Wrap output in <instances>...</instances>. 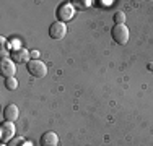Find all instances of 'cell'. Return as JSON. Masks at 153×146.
<instances>
[{
    "label": "cell",
    "mask_w": 153,
    "mask_h": 146,
    "mask_svg": "<svg viewBox=\"0 0 153 146\" xmlns=\"http://www.w3.org/2000/svg\"><path fill=\"white\" fill-rule=\"evenodd\" d=\"M74 3H75L74 7H76V8H80V10H86L90 5H91L90 0H76V2H74Z\"/></svg>",
    "instance_id": "cell-11"
},
{
    "label": "cell",
    "mask_w": 153,
    "mask_h": 146,
    "mask_svg": "<svg viewBox=\"0 0 153 146\" xmlns=\"http://www.w3.org/2000/svg\"><path fill=\"white\" fill-rule=\"evenodd\" d=\"M20 115V109H18L16 104H8L5 109H3V119L5 122H15Z\"/></svg>",
    "instance_id": "cell-9"
},
{
    "label": "cell",
    "mask_w": 153,
    "mask_h": 146,
    "mask_svg": "<svg viewBox=\"0 0 153 146\" xmlns=\"http://www.w3.org/2000/svg\"><path fill=\"white\" fill-rule=\"evenodd\" d=\"M75 15V7L72 3H62V5L57 8V18L59 21L65 23V21H70Z\"/></svg>",
    "instance_id": "cell-3"
},
{
    "label": "cell",
    "mask_w": 153,
    "mask_h": 146,
    "mask_svg": "<svg viewBox=\"0 0 153 146\" xmlns=\"http://www.w3.org/2000/svg\"><path fill=\"white\" fill-rule=\"evenodd\" d=\"M31 58V52H28L26 49H16L12 52V60L15 63H28Z\"/></svg>",
    "instance_id": "cell-7"
},
{
    "label": "cell",
    "mask_w": 153,
    "mask_h": 146,
    "mask_svg": "<svg viewBox=\"0 0 153 146\" xmlns=\"http://www.w3.org/2000/svg\"><path fill=\"white\" fill-rule=\"evenodd\" d=\"M38 57H39V52H38V50H33V52H31V58H33V60H38Z\"/></svg>",
    "instance_id": "cell-14"
},
{
    "label": "cell",
    "mask_w": 153,
    "mask_h": 146,
    "mask_svg": "<svg viewBox=\"0 0 153 146\" xmlns=\"http://www.w3.org/2000/svg\"><path fill=\"white\" fill-rule=\"evenodd\" d=\"M65 34H67V26H65V23H62V21H54V23L51 24V28H49V36H51L52 39L60 41V39L65 38Z\"/></svg>",
    "instance_id": "cell-4"
},
{
    "label": "cell",
    "mask_w": 153,
    "mask_h": 146,
    "mask_svg": "<svg viewBox=\"0 0 153 146\" xmlns=\"http://www.w3.org/2000/svg\"><path fill=\"white\" fill-rule=\"evenodd\" d=\"M15 125H13V122H3L2 127H0V140L3 141V143H7V141H12L13 138H15Z\"/></svg>",
    "instance_id": "cell-5"
},
{
    "label": "cell",
    "mask_w": 153,
    "mask_h": 146,
    "mask_svg": "<svg viewBox=\"0 0 153 146\" xmlns=\"http://www.w3.org/2000/svg\"><path fill=\"white\" fill-rule=\"evenodd\" d=\"M0 73H2L5 78H13L16 73V68H15V62L12 58H2L0 62Z\"/></svg>",
    "instance_id": "cell-6"
},
{
    "label": "cell",
    "mask_w": 153,
    "mask_h": 146,
    "mask_svg": "<svg viewBox=\"0 0 153 146\" xmlns=\"http://www.w3.org/2000/svg\"><path fill=\"white\" fill-rule=\"evenodd\" d=\"M8 143H10V146H20V145H23L25 141H23V138L18 136V138H13L12 141H8Z\"/></svg>",
    "instance_id": "cell-13"
},
{
    "label": "cell",
    "mask_w": 153,
    "mask_h": 146,
    "mask_svg": "<svg viewBox=\"0 0 153 146\" xmlns=\"http://www.w3.org/2000/svg\"><path fill=\"white\" fill-rule=\"evenodd\" d=\"M26 68L30 72V75H33L34 78H44L47 75V67L41 60H30L26 63Z\"/></svg>",
    "instance_id": "cell-2"
},
{
    "label": "cell",
    "mask_w": 153,
    "mask_h": 146,
    "mask_svg": "<svg viewBox=\"0 0 153 146\" xmlns=\"http://www.w3.org/2000/svg\"><path fill=\"white\" fill-rule=\"evenodd\" d=\"M124 21H126V15H124V12H116L114 13V23L116 24H124Z\"/></svg>",
    "instance_id": "cell-12"
},
{
    "label": "cell",
    "mask_w": 153,
    "mask_h": 146,
    "mask_svg": "<svg viewBox=\"0 0 153 146\" xmlns=\"http://www.w3.org/2000/svg\"><path fill=\"white\" fill-rule=\"evenodd\" d=\"M148 70H152V72H153V63H148Z\"/></svg>",
    "instance_id": "cell-15"
},
{
    "label": "cell",
    "mask_w": 153,
    "mask_h": 146,
    "mask_svg": "<svg viewBox=\"0 0 153 146\" xmlns=\"http://www.w3.org/2000/svg\"><path fill=\"white\" fill-rule=\"evenodd\" d=\"M2 146H5V145H2Z\"/></svg>",
    "instance_id": "cell-16"
},
{
    "label": "cell",
    "mask_w": 153,
    "mask_h": 146,
    "mask_svg": "<svg viewBox=\"0 0 153 146\" xmlns=\"http://www.w3.org/2000/svg\"><path fill=\"white\" fill-rule=\"evenodd\" d=\"M41 146H57L59 145V136L54 131H46L41 135V140H39Z\"/></svg>",
    "instance_id": "cell-8"
},
{
    "label": "cell",
    "mask_w": 153,
    "mask_h": 146,
    "mask_svg": "<svg viewBox=\"0 0 153 146\" xmlns=\"http://www.w3.org/2000/svg\"><path fill=\"white\" fill-rule=\"evenodd\" d=\"M111 36L114 39V42H117L119 46H126L129 42V29H127L126 24H114V28L111 29Z\"/></svg>",
    "instance_id": "cell-1"
},
{
    "label": "cell",
    "mask_w": 153,
    "mask_h": 146,
    "mask_svg": "<svg viewBox=\"0 0 153 146\" xmlns=\"http://www.w3.org/2000/svg\"><path fill=\"white\" fill-rule=\"evenodd\" d=\"M5 88L7 89H10V91H15L16 88H18V81L15 80V76L13 78H5Z\"/></svg>",
    "instance_id": "cell-10"
}]
</instances>
